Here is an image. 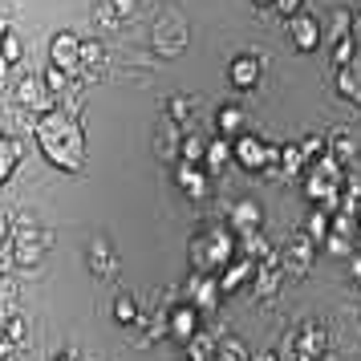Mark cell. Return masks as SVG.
Returning a JSON list of instances; mask_svg holds the SVG:
<instances>
[{
  "label": "cell",
  "mask_w": 361,
  "mask_h": 361,
  "mask_svg": "<svg viewBox=\"0 0 361 361\" xmlns=\"http://www.w3.org/2000/svg\"><path fill=\"white\" fill-rule=\"evenodd\" d=\"M33 138H37V147H41V154H45L57 171H69V175H73V171L85 166V134H82V126L69 114H61V110H49V114L37 118Z\"/></svg>",
  "instance_id": "obj_1"
},
{
  "label": "cell",
  "mask_w": 361,
  "mask_h": 361,
  "mask_svg": "<svg viewBox=\"0 0 361 361\" xmlns=\"http://www.w3.org/2000/svg\"><path fill=\"white\" fill-rule=\"evenodd\" d=\"M305 187H309L312 203H321L329 215L337 212V203H341V163L333 159V154H321V159H312L309 163V175H305Z\"/></svg>",
  "instance_id": "obj_2"
},
{
  "label": "cell",
  "mask_w": 361,
  "mask_h": 361,
  "mask_svg": "<svg viewBox=\"0 0 361 361\" xmlns=\"http://www.w3.org/2000/svg\"><path fill=\"white\" fill-rule=\"evenodd\" d=\"M231 256H235V240H231L228 228H207L191 240V264H195L199 272L219 268V264H228Z\"/></svg>",
  "instance_id": "obj_3"
},
{
  "label": "cell",
  "mask_w": 361,
  "mask_h": 361,
  "mask_svg": "<svg viewBox=\"0 0 361 361\" xmlns=\"http://www.w3.org/2000/svg\"><path fill=\"white\" fill-rule=\"evenodd\" d=\"M231 159L247 171H264L268 166V175H276V163H280V150L268 147L264 138L256 134H235V142H231Z\"/></svg>",
  "instance_id": "obj_4"
},
{
  "label": "cell",
  "mask_w": 361,
  "mask_h": 361,
  "mask_svg": "<svg viewBox=\"0 0 361 361\" xmlns=\"http://www.w3.org/2000/svg\"><path fill=\"white\" fill-rule=\"evenodd\" d=\"M8 244H13V260L17 264H37L53 247V231L33 228V224H17L13 235H8Z\"/></svg>",
  "instance_id": "obj_5"
},
{
  "label": "cell",
  "mask_w": 361,
  "mask_h": 361,
  "mask_svg": "<svg viewBox=\"0 0 361 361\" xmlns=\"http://www.w3.org/2000/svg\"><path fill=\"white\" fill-rule=\"evenodd\" d=\"M78 57H82V37L69 33V29H61V33L49 41V66L66 69V73H78Z\"/></svg>",
  "instance_id": "obj_6"
},
{
  "label": "cell",
  "mask_w": 361,
  "mask_h": 361,
  "mask_svg": "<svg viewBox=\"0 0 361 361\" xmlns=\"http://www.w3.org/2000/svg\"><path fill=\"white\" fill-rule=\"evenodd\" d=\"M17 102L25 106V110H33L37 118L49 114V110H57V98L45 90L41 78H20V82H17Z\"/></svg>",
  "instance_id": "obj_7"
},
{
  "label": "cell",
  "mask_w": 361,
  "mask_h": 361,
  "mask_svg": "<svg viewBox=\"0 0 361 361\" xmlns=\"http://www.w3.org/2000/svg\"><path fill=\"white\" fill-rule=\"evenodd\" d=\"M215 300H219V280L207 276V272H199V276L187 284V305L195 312H212Z\"/></svg>",
  "instance_id": "obj_8"
},
{
  "label": "cell",
  "mask_w": 361,
  "mask_h": 361,
  "mask_svg": "<svg viewBox=\"0 0 361 361\" xmlns=\"http://www.w3.org/2000/svg\"><path fill=\"white\" fill-rule=\"evenodd\" d=\"M252 276H256V260H252V256H231V260L224 264V276H219V293H235V288H244Z\"/></svg>",
  "instance_id": "obj_9"
},
{
  "label": "cell",
  "mask_w": 361,
  "mask_h": 361,
  "mask_svg": "<svg viewBox=\"0 0 361 361\" xmlns=\"http://www.w3.org/2000/svg\"><path fill=\"white\" fill-rule=\"evenodd\" d=\"M166 333L175 337L179 345H187L191 337L199 333V312L191 309V305H179V309H171L166 312Z\"/></svg>",
  "instance_id": "obj_10"
},
{
  "label": "cell",
  "mask_w": 361,
  "mask_h": 361,
  "mask_svg": "<svg viewBox=\"0 0 361 361\" xmlns=\"http://www.w3.org/2000/svg\"><path fill=\"white\" fill-rule=\"evenodd\" d=\"M288 33H293V45L300 53H312L317 45H321V20L309 17V13H296L293 25H288Z\"/></svg>",
  "instance_id": "obj_11"
},
{
  "label": "cell",
  "mask_w": 361,
  "mask_h": 361,
  "mask_svg": "<svg viewBox=\"0 0 361 361\" xmlns=\"http://www.w3.org/2000/svg\"><path fill=\"white\" fill-rule=\"evenodd\" d=\"M175 183H179V191H187L191 199H203L207 195V166L203 163H179Z\"/></svg>",
  "instance_id": "obj_12"
},
{
  "label": "cell",
  "mask_w": 361,
  "mask_h": 361,
  "mask_svg": "<svg viewBox=\"0 0 361 361\" xmlns=\"http://www.w3.org/2000/svg\"><path fill=\"white\" fill-rule=\"evenodd\" d=\"M228 228H235L240 235H244V231H260V228H264L260 203H252V199H240V203L231 207V224H228Z\"/></svg>",
  "instance_id": "obj_13"
},
{
  "label": "cell",
  "mask_w": 361,
  "mask_h": 361,
  "mask_svg": "<svg viewBox=\"0 0 361 361\" xmlns=\"http://www.w3.org/2000/svg\"><path fill=\"white\" fill-rule=\"evenodd\" d=\"M312 264V240L309 235H296L288 252H284V272H293V276H305Z\"/></svg>",
  "instance_id": "obj_14"
},
{
  "label": "cell",
  "mask_w": 361,
  "mask_h": 361,
  "mask_svg": "<svg viewBox=\"0 0 361 361\" xmlns=\"http://www.w3.org/2000/svg\"><path fill=\"white\" fill-rule=\"evenodd\" d=\"M256 82H260V57L240 53V57L231 61V85H235V90H252Z\"/></svg>",
  "instance_id": "obj_15"
},
{
  "label": "cell",
  "mask_w": 361,
  "mask_h": 361,
  "mask_svg": "<svg viewBox=\"0 0 361 361\" xmlns=\"http://www.w3.org/2000/svg\"><path fill=\"white\" fill-rule=\"evenodd\" d=\"M325 345H329L325 329H321V325H305V329H300V333L293 337V353H309V357H321V353H325Z\"/></svg>",
  "instance_id": "obj_16"
},
{
  "label": "cell",
  "mask_w": 361,
  "mask_h": 361,
  "mask_svg": "<svg viewBox=\"0 0 361 361\" xmlns=\"http://www.w3.org/2000/svg\"><path fill=\"white\" fill-rule=\"evenodd\" d=\"M20 154H25V150H20L17 138H13V134H0V187H4V183L17 175Z\"/></svg>",
  "instance_id": "obj_17"
},
{
  "label": "cell",
  "mask_w": 361,
  "mask_h": 361,
  "mask_svg": "<svg viewBox=\"0 0 361 361\" xmlns=\"http://www.w3.org/2000/svg\"><path fill=\"white\" fill-rule=\"evenodd\" d=\"M228 159H231V142L219 134V138H212L207 142V150H203V166H207V175H219L224 166H228Z\"/></svg>",
  "instance_id": "obj_18"
},
{
  "label": "cell",
  "mask_w": 361,
  "mask_h": 361,
  "mask_svg": "<svg viewBox=\"0 0 361 361\" xmlns=\"http://www.w3.org/2000/svg\"><path fill=\"white\" fill-rule=\"evenodd\" d=\"M215 130L224 134V138L244 134V110H240V106H224V110L215 114Z\"/></svg>",
  "instance_id": "obj_19"
},
{
  "label": "cell",
  "mask_w": 361,
  "mask_h": 361,
  "mask_svg": "<svg viewBox=\"0 0 361 361\" xmlns=\"http://www.w3.org/2000/svg\"><path fill=\"white\" fill-rule=\"evenodd\" d=\"M0 337H4V345H8V349L25 345V337H29V329H25V317H20V312L4 317V321H0Z\"/></svg>",
  "instance_id": "obj_20"
},
{
  "label": "cell",
  "mask_w": 361,
  "mask_h": 361,
  "mask_svg": "<svg viewBox=\"0 0 361 361\" xmlns=\"http://www.w3.org/2000/svg\"><path fill=\"white\" fill-rule=\"evenodd\" d=\"M102 61H106V49H102V41H82V57H78V66L90 69V73H102Z\"/></svg>",
  "instance_id": "obj_21"
},
{
  "label": "cell",
  "mask_w": 361,
  "mask_h": 361,
  "mask_svg": "<svg viewBox=\"0 0 361 361\" xmlns=\"http://www.w3.org/2000/svg\"><path fill=\"white\" fill-rule=\"evenodd\" d=\"M215 349H219V345H215L207 333H195V337L187 341V361H215Z\"/></svg>",
  "instance_id": "obj_22"
},
{
  "label": "cell",
  "mask_w": 361,
  "mask_h": 361,
  "mask_svg": "<svg viewBox=\"0 0 361 361\" xmlns=\"http://www.w3.org/2000/svg\"><path fill=\"white\" fill-rule=\"evenodd\" d=\"M272 247H268V240H264V231H244L240 235V256H252V260H264Z\"/></svg>",
  "instance_id": "obj_23"
},
{
  "label": "cell",
  "mask_w": 361,
  "mask_h": 361,
  "mask_svg": "<svg viewBox=\"0 0 361 361\" xmlns=\"http://www.w3.org/2000/svg\"><path fill=\"white\" fill-rule=\"evenodd\" d=\"M69 78L73 73H66V69H57V66H45V73H41V82H45V90H49L53 98H61L69 90Z\"/></svg>",
  "instance_id": "obj_24"
},
{
  "label": "cell",
  "mask_w": 361,
  "mask_h": 361,
  "mask_svg": "<svg viewBox=\"0 0 361 361\" xmlns=\"http://www.w3.org/2000/svg\"><path fill=\"white\" fill-rule=\"evenodd\" d=\"M329 142H333V159H341V163H353V159H357V142H353L345 130H337Z\"/></svg>",
  "instance_id": "obj_25"
},
{
  "label": "cell",
  "mask_w": 361,
  "mask_h": 361,
  "mask_svg": "<svg viewBox=\"0 0 361 361\" xmlns=\"http://www.w3.org/2000/svg\"><path fill=\"white\" fill-rule=\"evenodd\" d=\"M90 268H94V276H110V272H114V264H110V247L102 244V240L90 247Z\"/></svg>",
  "instance_id": "obj_26"
},
{
  "label": "cell",
  "mask_w": 361,
  "mask_h": 361,
  "mask_svg": "<svg viewBox=\"0 0 361 361\" xmlns=\"http://www.w3.org/2000/svg\"><path fill=\"white\" fill-rule=\"evenodd\" d=\"M353 49H357V41H353L349 33H341V37H337V45H333V66H337V69L353 66Z\"/></svg>",
  "instance_id": "obj_27"
},
{
  "label": "cell",
  "mask_w": 361,
  "mask_h": 361,
  "mask_svg": "<svg viewBox=\"0 0 361 361\" xmlns=\"http://www.w3.org/2000/svg\"><path fill=\"white\" fill-rule=\"evenodd\" d=\"M203 150H207V142L199 134H187L179 147V163H203Z\"/></svg>",
  "instance_id": "obj_28"
},
{
  "label": "cell",
  "mask_w": 361,
  "mask_h": 361,
  "mask_svg": "<svg viewBox=\"0 0 361 361\" xmlns=\"http://www.w3.org/2000/svg\"><path fill=\"white\" fill-rule=\"evenodd\" d=\"M0 57H4L8 66H17L20 57H25V45H20V37L13 33V29H8V33L0 37Z\"/></svg>",
  "instance_id": "obj_29"
},
{
  "label": "cell",
  "mask_w": 361,
  "mask_h": 361,
  "mask_svg": "<svg viewBox=\"0 0 361 361\" xmlns=\"http://www.w3.org/2000/svg\"><path fill=\"white\" fill-rule=\"evenodd\" d=\"M305 235H309V240H325V235H329V212H325V207H317V212L309 215Z\"/></svg>",
  "instance_id": "obj_30"
},
{
  "label": "cell",
  "mask_w": 361,
  "mask_h": 361,
  "mask_svg": "<svg viewBox=\"0 0 361 361\" xmlns=\"http://www.w3.org/2000/svg\"><path fill=\"white\" fill-rule=\"evenodd\" d=\"M337 90H341V94H349V102H357V106H361V82L353 78V69H349V66L337 69Z\"/></svg>",
  "instance_id": "obj_31"
},
{
  "label": "cell",
  "mask_w": 361,
  "mask_h": 361,
  "mask_svg": "<svg viewBox=\"0 0 361 361\" xmlns=\"http://www.w3.org/2000/svg\"><path fill=\"white\" fill-rule=\"evenodd\" d=\"M13 312H17V288H13L8 276H0V321L13 317Z\"/></svg>",
  "instance_id": "obj_32"
},
{
  "label": "cell",
  "mask_w": 361,
  "mask_h": 361,
  "mask_svg": "<svg viewBox=\"0 0 361 361\" xmlns=\"http://www.w3.org/2000/svg\"><path fill=\"white\" fill-rule=\"evenodd\" d=\"M280 171H284V175H296V171H305V154H300V147H284L280 150Z\"/></svg>",
  "instance_id": "obj_33"
},
{
  "label": "cell",
  "mask_w": 361,
  "mask_h": 361,
  "mask_svg": "<svg viewBox=\"0 0 361 361\" xmlns=\"http://www.w3.org/2000/svg\"><path fill=\"white\" fill-rule=\"evenodd\" d=\"M114 321L118 325H134L138 321V305H134L130 296H118L114 300Z\"/></svg>",
  "instance_id": "obj_34"
},
{
  "label": "cell",
  "mask_w": 361,
  "mask_h": 361,
  "mask_svg": "<svg viewBox=\"0 0 361 361\" xmlns=\"http://www.w3.org/2000/svg\"><path fill=\"white\" fill-rule=\"evenodd\" d=\"M166 118L171 122H187L191 118V98H171L166 102Z\"/></svg>",
  "instance_id": "obj_35"
},
{
  "label": "cell",
  "mask_w": 361,
  "mask_h": 361,
  "mask_svg": "<svg viewBox=\"0 0 361 361\" xmlns=\"http://www.w3.org/2000/svg\"><path fill=\"white\" fill-rule=\"evenodd\" d=\"M296 147H300V154H305V163H312V159H321V154H325V138H321V134H312V138L296 142Z\"/></svg>",
  "instance_id": "obj_36"
},
{
  "label": "cell",
  "mask_w": 361,
  "mask_h": 361,
  "mask_svg": "<svg viewBox=\"0 0 361 361\" xmlns=\"http://www.w3.org/2000/svg\"><path fill=\"white\" fill-rule=\"evenodd\" d=\"M325 247L333 252V256H349V235H341V231H329Z\"/></svg>",
  "instance_id": "obj_37"
},
{
  "label": "cell",
  "mask_w": 361,
  "mask_h": 361,
  "mask_svg": "<svg viewBox=\"0 0 361 361\" xmlns=\"http://www.w3.org/2000/svg\"><path fill=\"white\" fill-rule=\"evenodd\" d=\"M98 25H102V29H114V25H118V13H114V4H110V0H102V4H98Z\"/></svg>",
  "instance_id": "obj_38"
},
{
  "label": "cell",
  "mask_w": 361,
  "mask_h": 361,
  "mask_svg": "<svg viewBox=\"0 0 361 361\" xmlns=\"http://www.w3.org/2000/svg\"><path fill=\"white\" fill-rule=\"evenodd\" d=\"M8 235H13V215H8V212H0V247L8 244Z\"/></svg>",
  "instance_id": "obj_39"
},
{
  "label": "cell",
  "mask_w": 361,
  "mask_h": 361,
  "mask_svg": "<svg viewBox=\"0 0 361 361\" xmlns=\"http://www.w3.org/2000/svg\"><path fill=\"white\" fill-rule=\"evenodd\" d=\"M276 13H284V17H296V13H300V0H276Z\"/></svg>",
  "instance_id": "obj_40"
},
{
  "label": "cell",
  "mask_w": 361,
  "mask_h": 361,
  "mask_svg": "<svg viewBox=\"0 0 361 361\" xmlns=\"http://www.w3.org/2000/svg\"><path fill=\"white\" fill-rule=\"evenodd\" d=\"M110 4H114L118 17H130V13H134V0H110Z\"/></svg>",
  "instance_id": "obj_41"
},
{
  "label": "cell",
  "mask_w": 361,
  "mask_h": 361,
  "mask_svg": "<svg viewBox=\"0 0 361 361\" xmlns=\"http://www.w3.org/2000/svg\"><path fill=\"white\" fill-rule=\"evenodd\" d=\"M349 37L361 45V13H357V17H349Z\"/></svg>",
  "instance_id": "obj_42"
},
{
  "label": "cell",
  "mask_w": 361,
  "mask_h": 361,
  "mask_svg": "<svg viewBox=\"0 0 361 361\" xmlns=\"http://www.w3.org/2000/svg\"><path fill=\"white\" fill-rule=\"evenodd\" d=\"M4 85H8V61L0 57V90H4Z\"/></svg>",
  "instance_id": "obj_43"
},
{
  "label": "cell",
  "mask_w": 361,
  "mask_h": 361,
  "mask_svg": "<svg viewBox=\"0 0 361 361\" xmlns=\"http://www.w3.org/2000/svg\"><path fill=\"white\" fill-rule=\"evenodd\" d=\"M8 268H13V256H0V276H8Z\"/></svg>",
  "instance_id": "obj_44"
},
{
  "label": "cell",
  "mask_w": 361,
  "mask_h": 361,
  "mask_svg": "<svg viewBox=\"0 0 361 361\" xmlns=\"http://www.w3.org/2000/svg\"><path fill=\"white\" fill-rule=\"evenodd\" d=\"M8 33V17H4V13H0V37Z\"/></svg>",
  "instance_id": "obj_45"
},
{
  "label": "cell",
  "mask_w": 361,
  "mask_h": 361,
  "mask_svg": "<svg viewBox=\"0 0 361 361\" xmlns=\"http://www.w3.org/2000/svg\"><path fill=\"white\" fill-rule=\"evenodd\" d=\"M252 361H280L276 353H260V357H252Z\"/></svg>",
  "instance_id": "obj_46"
},
{
  "label": "cell",
  "mask_w": 361,
  "mask_h": 361,
  "mask_svg": "<svg viewBox=\"0 0 361 361\" xmlns=\"http://www.w3.org/2000/svg\"><path fill=\"white\" fill-rule=\"evenodd\" d=\"M353 276L361 280V260H357V256H353Z\"/></svg>",
  "instance_id": "obj_47"
},
{
  "label": "cell",
  "mask_w": 361,
  "mask_h": 361,
  "mask_svg": "<svg viewBox=\"0 0 361 361\" xmlns=\"http://www.w3.org/2000/svg\"><path fill=\"white\" fill-rule=\"evenodd\" d=\"M293 361H317V357H309V353H293Z\"/></svg>",
  "instance_id": "obj_48"
},
{
  "label": "cell",
  "mask_w": 361,
  "mask_h": 361,
  "mask_svg": "<svg viewBox=\"0 0 361 361\" xmlns=\"http://www.w3.org/2000/svg\"><path fill=\"white\" fill-rule=\"evenodd\" d=\"M57 361H78V353H61V357H57Z\"/></svg>",
  "instance_id": "obj_49"
},
{
  "label": "cell",
  "mask_w": 361,
  "mask_h": 361,
  "mask_svg": "<svg viewBox=\"0 0 361 361\" xmlns=\"http://www.w3.org/2000/svg\"><path fill=\"white\" fill-rule=\"evenodd\" d=\"M4 353H8V345H4V337H0V357H4Z\"/></svg>",
  "instance_id": "obj_50"
},
{
  "label": "cell",
  "mask_w": 361,
  "mask_h": 361,
  "mask_svg": "<svg viewBox=\"0 0 361 361\" xmlns=\"http://www.w3.org/2000/svg\"><path fill=\"white\" fill-rule=\"evenodd\" d=\"M357 228H361V203H357Z\"/></svg>",
  "instance_id": "obj_51"
},
{
  "label": "cell",
  "mask_w": 361,
  "mask_h": 361,
  "mask_svg": "<svg viewBox=\"0 0 361 361\" xmlns=\"http://www.w3.org/2000/svg\"><path fill=\"white\" fill-rule=\"evenodd\" d=\"M256 4H276V0H256Z\"/></svg>",
  "instance_id": "obj_52"
},
{
  "label": "cell",
  "mask_w": 361,
  "mask_h": 361,
  "mask_svg": "<svg viewBox=\"0 0 361 361\" xmlns=\"http://www.w3.org/2000/svg\"><path fill=\"white\" fill-rule=\"evenodd\" d=\"M183 361H187V357H183Z\"/></svg>",
  "instance_id": "obj_53"
}]
</instances>
